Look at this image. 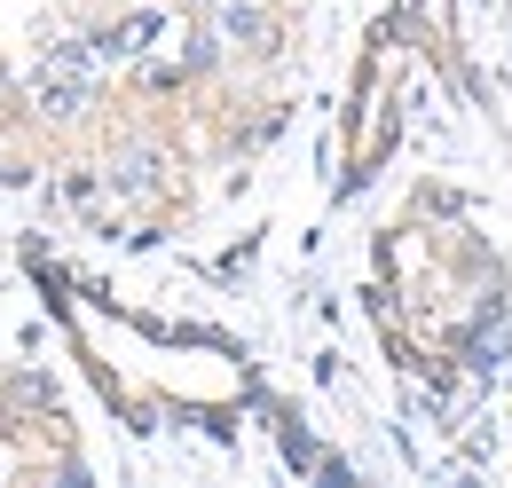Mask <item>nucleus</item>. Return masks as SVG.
Listing matches in <instances>:
<instances>
[{
	"instance_id": "obj_1",
	"label": "nucleus",
	"mask_w": 512,
	"mask_h": 488,
	"mask_svg": "<svg viewBox=\"0 0 512 488\" xmlns=\"http://www.w3.org/2000/svg\"><path fill=\"white\" fill-rule=\"evenodd\" d=\"M402 103H410V48H402V16H386L363 48L355 95H347V182H371L402 134Z\"/></svg>"
}]
</instances>
